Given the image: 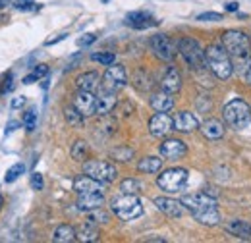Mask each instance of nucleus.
I'll list each match as a JSON object with an SVG mask.
<instances>
[{"instance_id": "f8f14e48", "label": "nucleus", "mask_w": 251, "mask_h": 243, "mask_svg": "<svg viewBox=\"0 0 251 243\" xmlns=\"http://www.w3.org/2000/svg\"><path fill=\"white\" fill-rule=\"evenodd\" d=\"M74 106L83 116H93V114H97V95H93V91L79 89L74 97Z\"/></svg>"}, {"instance_id": "c85d7f7f", "label": "nucleus", "mask_w": 251, "mask_h": 243, "mask_svg": "<svg viewBox=\"0 0 251 243\" xmlns=\"http://www.w3.org/2000/svg\"><path fill=\"white\" fill-rule=\"evenodd\" d=\"M72 158L74 160H79V162H83L85 158H87V154H89V147H87V143L85 141H75L74 145H72Z\"/></svg>"}, {"instance_id": "f03ea898", "label": "nucleus", "mask_w": 251, "mask_h": 243, "mask_svg": "<svg viewBox=\"0 0 251 243\" xmlns=\"http://www.w3.org/2000/svg\"><path fill=\"white\" fill-rule=\"evenodd\" d=\"M205 62L207 68L219 77V79H228L234 72V64H232V56L226 52L224 47L219 45H211L205 50Z\"/></svg>"}, {"instance_id": "ea45409f", "label": "nucleus", "mask_w": 251, "mask_h": 243, "mask_svg": "<svg viewBox=\"0 0 251 243\" xmlns=\"http://www.w3.org/2000/svg\"><path fill=\"white\" fill-rule=\"evenodd\" d=\"M95 39H97L95 35H87V37H81V39L77 41V45H79V47H89L91 43H95Z\"/></svg>"}, {"instance_id": "c756f323", "label": "nucleus", "mask_w": 251, "mask_h": 243, "mask_svg": "<svg viewBox=\"0 0 251 243\" xmlns=\"http://www.w3.org/2000/svg\"><path fill=\"white\" fill-rule=\"evenodd\" d=\"M110 156H112L114 160L127 162V160L133 158V149H129V147H118V149H114V151L110 152Z\"/></svg>"}, {"instance_id": "bb28decb", "label": "nucleus", "mask_w": 251, "mask_h": 243, "mask_svg": "<svg viewBox=\"0 0 251 243\" xmlns=\"http://www.w3.org/2000/svg\"><path fill=\"white\" fill-rule=\"evenodd\" d=\"M52 240L58 243H70V242H75V228L74 226H68V224H62L54 230L52 234Z\"/></svg>"}, {"instance_id": "49530a36", "label": "nucleus", "mask_w": 251, "mask_h": 243, "mask_svg": "<svg viewBox=\"0 0 251 243\" xmlns=\"http://www.w3.org/2000/svg\"><path fill=\"white\" fill-rule=\"evenodd\" d=\"M0 207H2V197H0Z\"/></svg>"}, {"instance_id": "f3484780", "label": "nucleus", "mask_w": 251, "mask_h": 243, "mask_svg": "<svg viewBox=\"0 0 251 243\" xmlns=\"http://www.w3.org/2000/svg\"><path fill=\"white\" fill-rule=\"evenodd\" d=\"M199 127V120L195 118V114H191L188 110H182L174 116V129L182 131V133H191Z\"/></svg>"}, {"instance_id": "ddd939ff", "label": "nucleus", "mask_w": 251, "mask_h": 243, "mask_svg": "<svg viewBox=\"0 0 251 243\" xmlns=\"http://www.w3.org/2000/svg\"><path fill=\"white\" fill-rule=\"evenodd\" d=\"M158 151H160V156L166 160H178L188 154V145L180 139H166L164 143H160Z\"/></svg>"}, {"instance_id": "7ed1b4c3", "label": "nucleus", "mask_w": 251, "mask_h": 243, "mask_svg": "<svg viewBox=\"0 0 251 243\" xmlns=\"http://www.w3.org/2000/svg\"><path fill=\"white\" fill-rule=\"evenodd\" d=\"M222 118L228 127L232 129H244L251 123V108L250 104L242 98H232L222 108Z\"/></svg>"}, {"instance_id": "2eb2a0df", "label": "nucleus", "mask_w": 251, "mask_h": 243, "mask_svg": "<svg viewBox=\"0 0 251 243\" xmlns=\"http://www.w3.org/2000/svg\"><path fill=\"white\" fill-rule=\"evenodd\" d=\"M118 98H116V91H110L106 87H100V91L97 95V114L106 116L114 110Z\"/></svg>"}, {"instance_id": "a19ab883", "label": "nucleus", "mask_w": 251, "mask_h": 243, "mask_svg": "<svg viewBox=\"0 0 251 243\" xmlns=\"http://www.w3.org/2000/svg\"><path fill=\"white\" fill-rule=\"evenodd\" d=\"M12 77H14L12 73H8V75H6V79H4V87L0 89V93H8L10 89H12Z\"/></svg>"}, {"instance_id": "a878e982", "label": "nucleus", "mask_w": 251, "mask_h": 243, "mask_svg": "<svg viewBox=\"0 0 251 243\" xmlns=\"http://www.w3.org/2000/svg\"><path fill=\"white\" fill-rule=\"evenodd\" d=\"M160 168H162V158H157V156H145L137 164V170L143 174H157Z\"/></svg>"}, {"instance_id": "a211bd4d", "label": "nucleus", "mask_w": 251, "mask_h": 243, "mask_svg": "<svg viewBox=\"0 0 251 243\" xmlns=\"http://www.w3.org/2000/svg\"><path fill=\"white\" fill-rule=\"evenodd\" d=\"M77 209L79 211H95V209H100L104 205V195L102 193H79L77 195Z\"/></svg>"}, {"instance_id": "4468645a", "label": "nucleus", "mask_w": 251, "mask_h": 243, "mask_svg": "<svg viewBox=\"0 0 251 243\" xmlns=\"http://www.w3.org/2000/svg\"><path fill=\"white\" fill-rule=\"evenodd\" d=\"M155 205L160 213H164L170 218H180L186 213V207L182 201H176V199H170V197H157L155 199Z\"/></svg>"}, {"instance_id": "4c0bfd02", "label": "nucleus", "mask_w": 251, "mask_h": 243, "mask_svg": "<svg viewBox=\"0 0 251 243\" xmlns=\"http://www.w3.org/2000/svg\"><path fill=\"white\" fill-rule=\"evenodd\" d=\"M33 73H35V75L41 79V77H45V75L49 73V66H47V64H39V66L33 70Z\"/></svg>"}, {"instance_id": "f257e3e1", "label": "nucleus", "mask_w": 251, "mask_h": 243, "mask_svg": "<svg viewBox=\"0 0 251 243\" xmlns=\"http://www.w3.org/2000/svg\"><path fill=\"white\" fill-rule=\"evenodd\" d=\"M184 207L193 214V218L205 226H217L220 222V214L217 209V197H211L207 191L191 193L182 197Z\"/></svg>"}, {"instance_id": "b1692460", "label": "nucleus", "mask_w": 251, "mask_h": 243, "mask_svg": "<svg viewBox=\"0 0 251 243\" xmlns=\"http://www.w3.org/2000/svg\"><path fill=\"white\" fill-rule=\"evenodd\" d=\"M226 232L236 236V238H242V240H251V226L244 220H230L226 224Z\"/></svg>"}, {"instance_id": "c03bdc74", "label": "nucleus", "mask_w": 251, "mask_h": 243, "mask_svg": "<svg viewBox=\"0 0 251 243\" xmlns=\"http://www.w3.org/2000/svg\"><path fill=\"white\" fill-rule=\"evenodd\" d=\"M224 8H226L228 12H236V10H238V2H228V4H224Z\"/></svg>"}, {"instance_id": "a18cd8bd", "label": "nucleus", "mask_w": 251, "mask_h": 243, "mask_svg": "<svg viewBox=\"0 0 251 243\" xmlns=\"http://www.w3.org/2000/svg\"><path fill=\"white\" fill-rule=\"evenodd\" d=\"M16 127H18V122H10V123H8V129H6V133H12Z\"/></svg>"}, {"instance_id": "58836bf2", "label": "nucleus", "mask_w": 251, "mask_h": 243, "mask_svg": "<svg viewBox=\"0 0 251 243\" xmlns=\"http://www.w3.org/2000/svg\"><path fill=\"white\" fill-rule=\"evenodd\" d=\"M25 104V97H16V98H12V102H10V106L16 110V108H22Z\"/></svg>"}, {"instance_id": "412c9836", "label": "nucleus", "mask_w": 251, "mask_h": 243, "mask_svg": "<svg viewBox=\"0 0 251 243\" xmlns=\"http://www.w3.org/2000/svg\"><path fill=\"white\" fill-rule=\"evenodd\" d=\"M149 102H151L153 110H157V112H168V110L174 108V97H172V93L168 91H160L151 95Z\"/></svg>"}, {"instance_id": "9d476101", "label": "nucleus", "mask_w": 251, "mask_h": 243, "mask_svg": "<svg viewBox=\"0 0 251 243\" xmlns=\"http://www.w3.org/2000/svg\"><path fill=\"white\" fill-rule=\"evenodd\" d=\"M127 85V73L122 64H110L102 75V87L110 91H120Z\"/></svg>"}, {"instance_id": "423d86ee", "label": "nucleus", "mask_w": 251, "mask_h": 243, "mask_svg": "<svg viewBox=\"0 0 251 243\" xmlns=\"http://www.w3.org/2000/svg\"><path fill=\"white\" fill-rule=\"evenodd\" d=\"M157 185L164 193H180L188 185V170L186 168H168L158 176Z\"/></svg>"}, {"instance_id": "9b49d317", "label": "nucleus", "mask_w": 251, "mask_h": 243, "mask_svg": "<svg viewBox=\"0 0 251 243\" xmlns=\"http://www.w3.org/2000/svg\"><path fill=\"white\" fill-rule=\"evenodd\" d=\"M174 129V118H170L166 112H157L151 120H149V133L153 137H166L170 131Z\"/></svg>"}, {"instance_id": "79ce46f5", "label": "nucleus", "mask_w": 251, "mask_h": 243, "mask_svg": "<svg viewBox=\"0 0 251 243\" xmlns=\"http://www.w3.org/2000/svg\"><path fill=\"white\" fill-rule=\"evenodd\" d=\"M62 39H66V33H62V35H60V37H56V39H49L45 45H47V47H50V45H56V43H60Z\"/></svg>"}, {"instance_id": "f704fd0d", "label": "nucleus", "mask_w": 251, "mask_h": 243, "mask_svg": "<svg viewBox=\"0 0 251 243\" xmlns=\"http://www.w3.org/2000/svg\"><path fill=\"white\" fill-rule=\"evenodd\" d=\"M24 123H25V127L33 131L35 129V125H37V112L35 110H29V112H25V116H24Z\"/></svg>"}, {"instance_id": "6e6552de", "label": "nucleus", "mask_w": 251, "mask_h": 243, "mask_svg": "<svg viewBox=\"0 0 251 243\" xmlns=\"http://www.w3.org/2000/svg\"><path fill=\"white\" fill-rule=\"evenodd\" d=\"M83 174H87L102 183H110L116 180L118 170L114 164H110L106 160H87V162H83Z\"/></svg>"}, {"instance_id": "4be33fe9", "label": "nucleus", "mask_w": 251, "mask_h": 243, "mask_svg": "<svg viewBox=\"0 0 251 243\" xmlns=\"http://www.w3.org/2000/svg\"><path fill=\"white\" fill-rule=\"evenodd\" d=\"M75 85L77 89H83V91H95L100 85V75L97 72H85L75 77Z\"/></svg>"}, {"instance_id": "473e14b6", "label": "nucleus", "mask_w": 251, "mask_h": 243, "mask_svg": "<svg viewBox=\"0 0 251 243\" xmlns=\"http://www.w3.org/2000/svg\"><path fill=\"white\" fill-rule=\"evenodd\" d=\"M91 58L95 62H99V64H102V66H110V64H114V60H116V56L112 52H97Z\"/></svg>"}, {"instance_id": "2f4dec72", "label": "nucleus", "mask_w": 251, "mask_h": 243, "mask_svg": "<svg viewBox=\"0 0 251 243\" xmlns=\"http://www.w3.org/2000/svg\"><path fill=\"white\" fill-rule=\"evenodd\" d=\"M120 189H122V193H139L141 191V183L137 182V180H133V178H127L124 182L120 183Z\"/></svg>"}, {"instance_id": "1a4fd4ad", "label": "nucleus", "mask_w": 251, "mask_h": 243, "mask_svg": "<svg viewBox=\"0 0 251 243\" xmlns=\"http://www.w3.org/2000/svg\"><path fill=\"white\" fill-rule=\"evenodd\" d=\"M149 45H151L153 54L162 62H172L174 56H176V52H178L176 50V45L170 41L168 35H153L151 41H149Z\"/></svg>"}, {"instance_id": "20e7f679", "label": "nucleus", "mask_w": 251, "mask_h": 243, "mask_svg": "<svg viewBox=\"0 0 251 243\" xmlns=\"http://www.w3.org/2000/svg\"><path fill=\"white\" fill-rule=\"evenodd\" d=\"M110 209L120 220H135L143 214V205L133 193H124V195L112 199Z\"/></svg>"}, {"instance_id": "37998d69", "label": "nucleus", "mask_w": 251, "mask_h": 243, "mask_svg": "<svg viewBox=\"0 0 251 243\" xmlns=\"http://www.w3.org/2000/svg\"><path fill=\"white\" fill-rule=\"evenodd\" d=\"M37 79H39V77H37L35 73H31V75H27V77H24V83H25V85H31V83H35Z\"/></svg>"}, {"instance_id": "7c9ffc66", "label": "nucleus", "mask_w": 251, "mask_h": 243, "mask_svg": "<svg viewBox=\"0 0 251 243\" xmlns=\"http://www.w3.org/2000/svg\"><path fill=\"white\" fill-rule=\"evenodd\" d=\"M25 172V166L22 164V162H18V164H14L8 172H6V176H4V180H6V183H12V182H16L22 174Z\"/></svg>"}, {"instance_id": "393cba45", "label": "nucleus", "mask_w": 251, "mask_h": 243, "mask_svg": "<svg viewBox=\"0 0 251 243\" xmlns=\"http://www.w3.org/2000/svg\"><path fill=\"white\" fill-rule=\"evenodd\" d=\"M75 238H77V242H99V230H97V226H95L93 222H85V224H81L79 228H75Z\"/></svg>"}, {"instance_id": "cd10ccee", "label": "nucleus", "mask_w": 251, "mask_h": 243, "mask_svg": "<svg viewBox=\"0 0 251 243\" xmlns=\"http://www.w3.org/2000/svg\"><path fill=\"white\" fill-rule=\"evenodd\" d=\"M64 118H66V122H68L72 127H83V123H85V116H83L74 104L64 108Z\"/></svg>"}, {"instance_id": "0eeeda50", "label": "nucleus", "mask_w": 251, "mask_h": 243, "mask_svg": "<svg viewBox=\"0 0 251 243\" xmlns=\"http://www.w3.org/2000/svg\"><path fill=\"white\" fill-rule=\"evenodd\" d=\"M178 52L182 54V58L188 62V66L193 68V70H201V68L207 66V62H205V50H203L201 45H199L195 39H191V37L180 39V43H178Z\"/></svg>"}, {"instance_id": "6ab92c4d", "label": "nucleus", "mask_w": 251, "mask_h": 243, "mask_svg": "<svg viewBox=\"0 0 251 243\" xmlns=\"http://www.w3.org/2000/svg\"><path fill=\"white\" fill-rule=\"evenodd\" d=\"M74 189L77 191V195L79 193H102L104 183L85 174V176H79V178L74 180Z\"/></svg>"}, {"instance_id": "5701e85b", "label": "nucleus", "mask_w": 251, "mask_h": 243, "mask_svg": "<svg viewBox=\"0 0 251 243\" xmlns=\"http://www.w3.org/2000/svg\"><path fill=\"white\" fill-rule=\"evenodd\" d=\"M201 133H203L207 139L217 141V139H220V137L224 135V125H222V122L215 120V118L205 120L201 123Z\"/></svg>"}, {"instance_id": "aec40b11", "label": "nucleus", "mask_w": 251, "mask_h": 243, "mask_svg": "<svg viewBox=\"0 0 251 243\" xmlns=\"http://www.w3.org/2000/svg\"><path fill=\"white\" fill-rule=\"evenodd\" d=\"M160 87H162V91H168V93H172V95L180 91V87H182V75H180V72H178L174 66H170V68L164 72L162 81H160Z\"/></svg>"}, {"instance_id": "dca6fc26", "label": "nucleus", "mask_w": 251, "mask_h": 243, "mask_svg": "<svg viewBox=\"0 0 251 243\" xmlns=\"http://www.w3.org/2000/svg\"><path fill=\"white\" fill-rule=\"evenodd\" d=\"M126 24L133 29H149V27H155L158 25V22L149 14V12H131L126 16Z\"/></svg>"}, {"instance_id": "e433bc0d", "label": "nucleus", "mask_w": 251, "mask_h": 243, "mask_svg": "<svg viewBox=\"0 0 251 243\" xmlns=\"http://www.w3.org/2000/svg\"><path fill=\"white\" fill-rule=\"evenodd\" d=\"M31 187L33 189H37V191H41L43 187H45V182H43V176L39 174V172H35L31 176Z\"/></svg>"}, {"instance_id": "72a5a7b5", "label": "nucleus", "mask_w": 251, "mask_h": 243, "mask_svg": "<svg viewBox=\"0 0 251 243\" xmlns=\"http://www.w3.org/2000/svg\"><path fill=\"white\" fill-rule=\"evenodd\" d=\"M87 220L93 222V224H97V222H108V214L100 213V209H95V211H89Z\"/></svg>"}, {"instance_id": "c9c22d12", "label": "nucleus", "mask_w": 251, "mask_h": 243, "mask_svg": "<svg viewBox=\"0 0 251 243\" xmlns=\"http://www.w3.org/2000/svg\"><path fill=\"white\" fill-rule=\"evenodd\" d=\"M197 20H199V22H220L222 16L217 14V12H205V14H199Z\"/></svg>"}, {"instance_id": "39448f33", "label": "nucleus", "mask_w": 251, "mask_h": 243, "mask_svg": "<svg viewBox=\"0 0 251 243\" xmlns=\"http://www.w3.org/2000/svg\"><path fill=\"white\" fill-rule=\"evenodd\" d=\"M222 47L226 49V52L234 58H246L250 56V37L244 31H224L222 33Z\"/></svg>"}]
</instances>
